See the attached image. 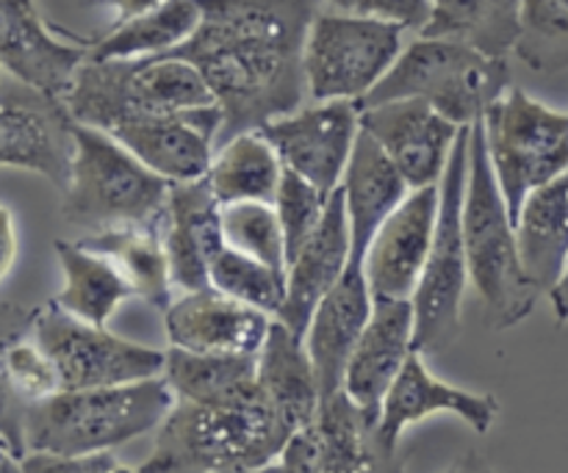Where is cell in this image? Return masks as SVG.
I'll return each instance as SVG.
<instances>
[{"label": "cell", "instance_id": "cell-1", "mask_svg": "<svg viewBox=\"0 0 568 473\" xmlns=\"http://www.w3.org/2000/svg\"><path fill=\"white\" fill-rule=\"evenodd\" d=\"M200 25L166 55L197 66L222 111L220 144L308 103L305 42L320 0H200Z\"/></svg>", "mask_w": 568, "mask_h": 473}, {"label": "cell", "instance_id": "cell-2", "mask_svg": "<svg viewBox=\"0 0 568 473\" xmlns=\"http://www.w3.org/2000/svg\"><path fill=\"white\" fill-rule=\"evenodd\" d=\"M297 426L258 391L242 402L175 399L139 473H258L275 463Z\"/></svg>", "mask_w": 568, "mask_h": 473}, {"label": "cell", "instance_id": "cell-3", "mask_svg": "<svg viewBox=\"0 0 568 473\" xmlns=\"http://www.w3.org/2000/svg\"><path fill=\"white\" fill-rule=\"evenodd\" d=\"M175 408V393L164 377H150L125 385L59 391L55 397L28 404L26 457H92L120 449L159 430Z\"/></svg>", "mask_w": 568, "mask_h": 473}, {"label": "cell", "instance_id": "cell-4", "mask_svg": "<svg viewBox=\"0 0 568 473\" xmlns=\"http://www.w3.org/2000/svg\"><path fill=\"white\" fill-rule=\"evenodd\" d=\"M464 241L469 282L486 305L488 325L510 330L536 310L538 291L525 275L516 225L494 177L480 122L471 125L469 181L464 197Z\"/></svg>", "mask_w": 568, "mask_h": 473}, {"label": "cell", "instance_id": "cell-5", "mask_svg": "<svg viewBox=\"0 0 568 473\" xmlns=\"http://www.w3.org/2000/svg\"><path fill=\"white\" fill-rule=\"evenodd\" d=\"M78 125L111 133L139 116L178 114L214 105L197 66L178 55L150 59H87L64 94Z\"/></svg>", "mask_w": 568, "mask_h": 473}, {"label": "cell", "instance_id": "cell-6", "mask_svg": "<svg viewBox=\"0 0 568 473\" xmlns=\"http://www.w3.org/2000/svg\"><path fill=\"white\" fill-rule=\"evenodd\" d=\"M508 89V59H494L449 39L419 37L405 44L386 78L361 100V109L388 100H425L464 127L480 122Z\"/></svg>", "mask_w": 568, "mask_h": 473}, {"label": "cell", "instance_id": "cell-7", "mask_svg": "<svg viewBox=\"0 0 568 473\" xmlns=\"http://www.w3.org/2000/svg\"><path fill=\"white\" fill-rule=\"evenodd\" d=\"M70 183L61 194V219L87 233L159 219L172 183L155 175L122 142L75 122Z\"/></svg>", "mask_w": 568, "mask_h": 473}, {"label": "cell", "instance_id": "cell-8", "mask_svg": "<svg viewBox=\"0 0 568 473\" xmlns=\"http://www.w3.org/2000/svg\"><path fill=\"white\" fill-rule=\"evenodd\" d=\"M471 125H464L438 183V222L430 255L414 297V349L419 354L442 352L458 338L464 321V294L469 286L464 241V197L469 181Z\"/></svg>", "mask_w": 568, "mask_h": 473}, {"label": "cell", "instance_id": "cell-9", "mask_svg": "<svg viewBox=\"0 0 568 473\" xmlns=\"http://www.w3.org/2000/svg\"><path fill=\"white\" fill-rule=\"evenodd\" d=\"M480 125L494 177L516 225L525 199L568 172V114L510 86Z\"/></svg>", "mask_w": 568, "mask_h": 473}, {"label": "cell", "instance_id": "cell-10", "mask_svg": "<svg viewBox=\"0 0 568 473\" xmlns=\"http://www.w3.org/2000/svg\"><path fill=\"white\" fill-rule=\"evenodd\" d=\"M405 31L355 11H320L305 42L308 100H361L386 78L405 48Z\"/></svg>", "mask_w": 568, "mask_h": 473}, {"label": "cell", "instance_id": "cell-11", "mask_svg": "<svg viewBox=\"0 0 568 473\" xmlns=\"http://www.w3.org/2000/svg\"><path fill=\"white\" fill-rule=\"evenodd\" d=\"M258 473H405L399 443L381 430V419L361 410L344 391L322 399L281 457Z\"/></svg>", "mask_w": 568, "mask_h": 473}, {"label": "cell", "instance_id": "cell-12", "mask_svg": "<svg viewBox=\"0 0 568 473\" xmlns=\"http://www.w3.org/2000/svg\"><path fill=\"white\" fill-rule=\"evenodd\" d=\"M33 338L53 360L61 391L125 385L164 374L166 352L89 325L53 302L37 310Z\"/></svg>", "mask_w": 568, "mask_h": 473}, {"label": "cell", "instance_id": "cell-13", "mask_svg": "<svg viewBox=\"0 0 568 473\" xmlns=\"http://www.w3.org/2000/svg\"><path fill=\"white\" fill-rule=\"evenodd\" d=\"M75 120L64 97L33 89L17 78L0 81V166L37 172L59 192L70 183L75 155Z\"/></svg>", "mask_w": 568, "mask_h": 473}, {"label": "cell", "instance_id": "cell-14", "mask_svg": "<svg viewBox=\"0 0 568 473\" xmlns=\"http://www.w3.org/2000/svg\"><path fill=\"white\" fill-rule=\"evenodd\" d=\"M258 133L272 144L283 169L331 197L342 186L361 136V103L311 100L292 114L266 122Z\"/></svg>", "mask_w": 568, "mask_h": 473}, {"label": "cell", "instance_id": "cell-15", "mask_svg": "<svg viewBox=\"0 0 568 473\" xmlns=\"http://www.w3.org/2000/svg\"><path fill=\"white\" fill-rule=\"evenodd\" d=\"M361 131L381 144L410 188H425L442 183L460 125L425 100H388L361 109Z\"/></svg>", "mask_w": 568, "mask_h": 473}, {"label": "cell", "instance_id": "cell-16", "mask_svg": "<svg viewBox=\"0 0 568 473\" xmlns=\"http://www.w3.org/2000/svg\"><path fill=\"white\" fill-rule=\"evenodd\" d=\"M220 105L178 111V114L139 116L111 131L148 169L166 183L203 181L211 169L222 133Z\"/></svg>", "mask_w": 568, "mask_h": 473}, {"label": "cell", "instance_id": "cell-17", "mask_svg": "<svg viewBox=\"0 0 568 473\" xmlns=\"http://www.w3.org/2000/svg\"><path fill=\"white\" fill-rule=\"evenodd\" d=\"M92 42L61 39L37 0H0V70L33 89L64 97Z\"/></svg>", "mask_w": 568, "mask_h": 473}, {"label": "cell", "instance_id": "cell-18", "mask_svg": "<svg viewBox=\"0 0 568 473\" xmlns=\"http://www.w3.org/2000/svg\"><path fill=\"white\" fill-rule=\"evenodd\" d=\"M438 197V186L410 188L375 233L364 255V275L375 299L414 297L436 236Z\"/></svg>", "mask_w": 568, "mask_h": 473}, {"label": "cell", "instance_id": "cell-19", "mask_svg": "<svg viewBox=\"0 0 568 473\" xmlns=\"http://www.w3.org/2000/svg\"><path fill=\"white\" fill-rule=\"evenodd\" d=\"M275 316L244 305L214 286L178 294L164 310L170 347L200 354H258Z\"/></svg>", "mask_w": 568, "mask_h": 473}, {"label": "cell", "instance_id": "cell-20", "mask_svg": "<svg viewBox=\"0 0 568 473\" xmlns=\"http://www.w3.org/2000/svg\"><path fill=\"white\" fill-rule=\"evenodd\" d=\"M161 241L175 291H200L211 286V260L225 247L222 236V203L209 181L172 183L161 210Z\"/></svg>", "mask_w": 568, "mask_h": 473}, {"label": "cell", "instance_id": "cell-21", "mask_svg": "<svg viewBox=\"0 0 568 473\" xmlns=\"http://www.w3.org/2000/svg\"><path fill=\"white\" fill-rule=\"evenodd\" d=\"M349 264H353V236H349L344 194L342 188H336L327 199L320 227L288 258L286 299H283V308L277 310L275 319L283 321L292 332H297L300 338H305L316 305L342 280Z\"/></svg>", "mask_w": 568, "mask_h": 473}, {"label": "cell", "instance_id": "cell-22", "mask_svg": "<svg viewBox=\"0 0 568 473\" xmlns=\"http://www.w3.org/2000/svg\"><path fill=\"white\" fill-rule=\"evenodd\" d=\"M372 310H375V297L366 282L364 264L353 260L342 280L316 305L308 330H305V349L314 363L322 399L342 391L347 363L353 358L355 343L369 325Z\"/></svg>", "mask_w": 568, "mask_h": 473}, {"label": "cell", "instance_id": "cell-23", "mask_svg": "<svg viewBox=\"0 0 568 473\" xmlns=\"http://www.w3.org/2000/svg\"><path fill=\"white\" fill-rule=\"evenodd\" d=\"M414 302L375 299V310L364 336L353 349L342 391L366 413L381 419L383 399L405 369L414 349Z\"/></svg>", "mask_w": 568, "mask_h": 473}, {"label": "cell", "instance_id": "cell-24", "mask_svg": "<svg viewBox=\"0 0 568 473\" xmlns=\"http://www.w3.org/2000/svg\"><path fill=\"white\" fill-rule=\"evenodd\" d=\"M436 413L458 415L477 435H486L497 421L499 402L494 393H471L436 380L425 366V354L414 352L394 380L388 397L383 399L381 430L388 441L399 443L410 424Z\"/></svg>", "mask_w": 568, "mask_h": 473}, {"label": "cell", "instance_id": "cell-25", "mask_svg": "<svg viewBox=\"0 0 568 473\" xmlns=\"http://www.w3.org/2000/svg\"><path fill=\"white\" fill-rule=\"evenodd\" d=\"M338 188H342L344 208H347L353 260L364 264L372 238L381 230L383 222L403 205V199L410 194V186L392 164V158L383 153L381 144L369 133L361 131Z\"/></svg>", "mask_w": 568, "mask_h": 473}, {"label": "cell", "instance_id": "cell-26", "mask_svg": "<svg viewBox=\"0 0 568 473\" xmlns=\"http://www.w3.org/2000/svg\"><path fill=\"white\" fill-rule=\"evenodd\" d=\"M516 241L525 275L549 294L568 260V172L525 199L516 216Z\"/></svg>", "mask_w": 568, "mask_h": 473}, {"label": "cell", "instance_id": "cell-27", "mask_svg": "<svg viewBox=\"0 0 568 473\" xmlns=\"http://www.w3.org/2000/svg\"><path fill=\"white\" fill-rule=\"evenodd\" d=\"M159 219L144 222V225H122L100 233H87L78 244L109 258L122 271V277L131 282L133 294L142 297L150 308L164 313L175 299V286H172L170 260H166L164 241H161Z\"/></svg>", "mask_w": 568, "mask_h": 473}, {"label": "cell", "instance_id": "cell-28", "mask_svg": "<svg viewBox=\"0 0 568 473\" xmlns=\"http://www.w3.org/2000/svg\"><path fill=\"white\" fill-rule=\"evenodd\" d=\"M258 385L297 430L308 424L320 410L322 393L305 338L277 319L272 321L270 336L258 352Z\"/></svg>", "mask_w": 568, "mask_h": 473}, {"label": "cell", "instance_id": "cell-29", "mask_svg": "<svg viewBox=\"0 0 568 473\" xmlns=\"http://www.w3.org/2000/svg\"><path fill=\"white\" fill-rule=\"evenodd\" d=\"M55 258H59L64 288L50 302L59 305L67 313L89 321V325L105 327V321L116 313L125 299L136 297L131 282L122 271L103 255L92 253L78 241H55Z\"/></svg>", "mask_w": 568, "mask_h": 473}, {"label": "cell", "instance_id": "cell-30", "mask_svg": "<svg viewBox=\"0 0 568 473\" xmlns=\"http://www.w3.org/2000/svg\"><path fill=\"white\" fill-rule=\"evenodd\" d=\"M161 377L175 399L186 402H242L261 391L258 354H200L170 347Z\"/></svg>", "mask_w": 568, "mask_h": 473}, {"label": "cell", "instance_id": "cell-31", "mask_svg": "<svg viewBox=\"0 0 568 473\" xmlns=\"http://www.w3.org/2000/svg\"><path fill=\"white\" fill-rule=\"evenodd\" d=\"M519 33V0H433L430 22L419 37L449 39L494 59H508Z\"/></svg>", "mask_w": 568, "mask_h": 473}, {"label": "cell", "instance_id": "cell-32", "mask_svg": "<svg viewBox=\"0 0 568 473\" xmlns=\"http://www.w3.org/2000/svg\"><path fill=\"white\" fill-rule=\"evenodd\" d=\"M283 164L258 131L239 133L220 144L205 175L222 208L236 203H275Z\"/></svg>", "mask_w": 568, "mask_h": 473}, {"label": "cell", "instance_id": "cell-33", "mask_svg": "<svg viewBox=\"0 0 568 473\" xmlns=\"http://www.w3.org/2000/svg\"><path fill=\"white\" fill-rule=\"evenodd\" d=\"M200 0H164L148 14L109 28L103 37L92 39L89 59H150L181 48L200 25Z\"/></svg>", "mask_w": 568, "mask_h": 473}, {"label": "cell", "instance_id": "cell-34", "mask_svg": "<svg viewBox=\"0 0 568 473\" xmlns=\"http://www.w3.org/2000/svg\"><path fill=\"white\" fill-rule=\"evenodd\" d=\"M521 33L514 53L536 72L568 70V0H519Z\"/></svg>", "mask_w": 568, "mask_h": 473}, {"label": "cell", "instance_id": "cell-35", "mask_svg": "<svg viewBox=\"0 0 568 473\" xmlns=\"http://www.w3.org/2000/svg\"><path fill=\"white\" fill-rule=\"evenodd\" d=\"M211 286L244 305L277 316L286 299V275L233 247H222L211 260Z\"/></svg>", "mask_w": 568, "mask_h": 473}, {"label": "cell", "instance_id": "cell-36", "mask_svg": "<svg viewBox=\"0 0 568 473\" xmlns=\"http://www.w3.org/2000/svg\"><path fill=\"white\" fill-rule=\"evenodd\" d=\"M222 236L227 247L286 275V236L275 205L236 203L222 208Z\"/></svg>", "mask_w": 568, "mask_h": 473}, {"label": "cell", "instance_id": "cell-37", "mask_svg": "<svg viewBox=\"0 0 568 473\" xmlns=\"http://www.w3.org/2000/svg\"><path fill=\"white\" fill-rule=\"evenodd\" d=\"M39 308H22L14 302H0V443L20 463L26 457V410L20 393L9 377V347L33 330Z\"/></svg>", "mask_w": 568, "mask_h": 473}, {"label": "cell", "instance_id": "cell-38", "mask_svg": "<svg viewBox=\"0 0 568 473\" xmlns=\"http://www.w3.org/2000/svg\"><path fill=\"white\" fill-rule=\"evenodd\" d=\"M327 194H322L320 188L311 186L308 181H303L294 172L283 169L281 186L275 194V210L277 219H281L283 236H286V264L300 247L311 238V233L320 227L322 216L327 208Z\"/></svg>", "mask_w": 568, "mask_h": 473}, {"label": "cell", "instance_id": "cell-39", "mask_svg": "<svg viewBox=\"0 0 568 473\" xmlns=\"http://www.w3.org/2000/svg\"><path fill=\"white\" fill-rule=\"evenodd\" d=\"M9 377L14 391L26 404L42 402V399L55 397L61 391L59 371L53 360L48 358L42 347L33 338V330L26 338L14 341L9 347Z\"/></svg>", "mask_w": 568, "mask_h": 473}, {"label": "cell", "instance_id": "cell-40", "mask_svg": "<svg viewBox=\"0 0 568 473\" xmlns=\"http://www.w3.org/2000/svg\"><path fill=\"white\" fill-rule=\"evenodd\" d=\"M355 14L375 17V20L392 22L403 31L422 33L430 22L433 0H355Z\"/></svg>", "mask_w": 568, "mask_h": 473}, {"label": "cell", "instance_id": "cell-41", "mask_svg": "<svg viewBox=\"0 0 568 473\" xmlns=\"http://www.w3.org/2000/svg\"><path fill=\"white\" fill-rule=\"evenodd\" d=\"M20 473H139L125 469L111 452L92 457H50V454H28L20 460Z\"/></svg>", "mask_w": 568, "mask_h": 473}, {"label": "cell", "instance_id": "cell-42", "mask_svg": "<svg viewBox=\"0 0 568 473\" xmlns=\"http://www.w3.org/2000/svg\"><path fill=\"white\" fill-rule=\"evenodd\" d=\"M17 247H20V241H17L14 214H11L9 205L0 203V282L9 277L11 266H14Z\"/></svg>", "mask_w": 568, "mask_h": 473}, {"label": "cell", "instance_id": "cell-43", "mask_svg": "<svg viewBox=\"0 0 568 473\" xmlns=\"http://www.w3.org/2000/svg\"><path fill=\"white\" fill-rule=\"evenodd\" d=\"M89 6H103V9H111L114 11V22H111V28L116 25H125V22L136 20V17L148 14V11H153L155 6H161L164 0H87Z\"/></svg>", "mask_w": 568, "mask_h": 473}, {"label": "cell", "instance_id": "cell-44", "mask_svg": "<svg viewBox=\"0 0 568 473\" xmlns=\"http://www.w3.org/2000/svg\"><path fill=\"white\" fill-rule=\"evenodd\" d=\"M549 302H552V310H555V319L564 325L568 321V260L564 266V271H560L558 282H555L552 288H549Z\"/></svg>", "mask_w": 568, "mask_h": 473}, {"label": "cell", "instance_id": "cell-45", "mask_svg": "<svg viewBox=\"0 0 568 473\" xmlns=\"http://www.w3.org/2000/svg\"><path fill=\"white\" fill-rule=\"evenodd\" d=\"M442 473H499V471L494 469V465L488 463L480 452H466V454H460V457L455 460L449 469H444Z\"/></svg>", "mask_w": 568, "mask_h": 473}, {"label": "cell", "instance_id": "cell-46", "mask_svg": "<svg viewBox=\"0 0 568 473\" xmlns=\"http://www.w3.org/2000/svg\"><path fill=\"white\" fill-rule=\"evenodd\" d=\"M327 3H331L336 11H353L355 0H327Z\"/></svg>", "mask_w": 568, "mask_h": 473}, {"label": "cell", "instance_id": "cell-47", "mask_svg": "<svg viewBox=\"0 0 568 473\" xmlns=\"http://www.w3.org/2000/svg\"><path fill=\"white\" fill-rule=\"evenodd\" d=\"M11 460H14V457H11V454H9V452H6V449H3V446H0V469H3V465H9V463H11Z\"/></svg>", "mask_w": 568, "mask_h": 473}, {"label": "cell", "instance_id": "cell-48", "mask_svg": "<svg viewBox=\"0 0 568 473\" xmlns=\"http://www.w3.org/2000/svg\"><path fill=\"white\" fill-rule=\"evenodd\" d=\"M0 473H20V463H17V460H11V463L6 465V469Z\"/></svg>", "mask_w": 568, "mask_h": 473}, {"label": "cell", "instance_id": "cell-49", "mask_svg": "<svg viewBox=\"0 0 568 473\" xmlns=\"http://www.w3.org/2000/svg\"><path fill=\"white\" fill-rule=\"evenodd\" d=\"M3 75H6V72H3V70H0V81H3Z\"/></svg>", "mask_w": 568, "mask_h": 473}, {"label": "cell", "instance_id": "cell-50", "mask_svg": "<svg viewBox=\"0 0 568 473\" xmlns=\"http://www.w3.org/2000/svg\"><path fill=\"white\" fill-rule=\"evenodd\" d=\"M0 446H3V443H0ZM6 449V446H3ZM6 452H9V449H6Z\"/></svg>", "mask_w": 568, "mask_h": 473}, {"label": "cell", "instance_id": "cell-51", "mask_svg": "<svg viewBox=\"0 0 568 473\" xmlns=\"http://www.w3.org/2000/svg\"><path fill=\"white\" fill-rule=\"evenodd\" d=\"M3 469H6V465H3ZM3 469H0V471H3Z\"/></svg>", "mask_w": 568, "mask_h": 473}]
</instances>
